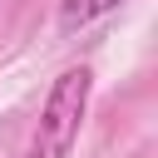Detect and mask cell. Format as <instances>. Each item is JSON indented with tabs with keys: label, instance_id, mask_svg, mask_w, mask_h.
Instances as JSON below:
<instances>
[{
	"label": "cell",
	"instance_id": "cell-1",
	"mask_svg": "<svg viewBox=\"0 0 158 158\" xmlns=\"http://www.w3.org/2000/svg\"><path fill=\"white\" fill-rule=\"evenodd\" d=\"M89 94H94V69L89 64H69L49 84L35 138H30V158H69V148L79 138V123L89 114Z\"/></svg>",
	"mask_w": 158,
	"mask_h": 158
},
{
	"label": "cell",
	"instance_id": "cell-2",
	"mask_svg": "<svg viewBox=\"0 0 158 158\" xmlns=\"http://www.w3.org/2000/svg\"><path fill=\"white\" fill-rule=\"evenodd\" d=\"M123 0H59V25L64 30H79V25H94L104 20L109 10H118Z\"/></svg>",
	"mask_w": 158,
	"mask_h": 158
}]
</instances>
